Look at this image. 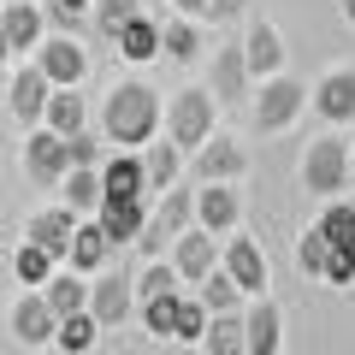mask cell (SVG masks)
Returning a JSON list of instances; mask_svg holds the SVG:
<instances>
[{
    "mask_svg": "<svg viewBox=\"0 0 355 355\" xmlns=\"http://www.w3.org/2000/svg\"><path fill=\"white\" fill-rule=\"evenodd\" d=\"M243 65H249V77H272L284 71V36L279 24H266V18H249V30H243Z\"/></svg>",
    "mask_w": 355,
    "mask_h": 355,
    "instance_id": "obj_18",
    "label": "cell"
},
{
    "mask_svg": "<svg viewBox=\"0 0 355 355\" xmlns=\"http://www.w3.org/2000/svg\"><path fill=\"white\" fill-rule=\"evenodd\" d=\"M0 65H12V48H6V36H0Z\"/></svg>",
    "mask_w": 355,
    "mask_h": 355,
    "instance_id": "obj_44",
    "label": "cell"
},
{
    "mask_svg": "<svg viewBox=\"0 0 355 355\" xmlns=\"http://www.w3.org/2000/svg\"><path fill=\"white\" fill-rule=\"evenodd\" d=\"M89 219L107 231V243H113V249H130V243H137V231H142V219H148V196H142V202H101Z\"/></svg>",
    "mask_w": 355,
    "mask_h": 355,
    "instance_id": "obj_24",
    "label": "cell"
},
{
    "mask_svg": "<svg viewBox=\"0 0 355 355\" xmlns=\"http://www.w3.org/2000/svg\"><path fill=\"white\" fill-rule=\"evenodd\" d=\"M83 308H89V320H95L101 331H119L130 314H137V291H130L125 272H107L101 266V272H89V302Z\"/></svg>",
    "mask_w": 355,
    "mask_h": 355,
    "instance_id": "obj_7",
    "label": "cell"
},
{
    "mask_svg": "<svg viewBox=\"0 0 355 355\" xmlns=\"http://www.w3.org/2000/svg\"><path fill=\"white\" fill-rule=\"evenodd\" d=\"M0 36H6V48H12V60H24V53L48 36L42 0H6V6H0Z\"/></svg>",
    "mask_w": 355,
    "mask_h": 355,
    "instance_id": "obj_17",
    "label": "cell"
},
{
    "mask_svg": "<svg viewBox=\"0 0 355 355\" xmlns=\"http://www.w3.org/2000/svg\"><path fill=\"white\" fill-rule=\"evenodd\" d=\"M65 172H71L65 137H60V130H48V125H30L24 130V178H30V184H42V190H53Z\"/></svg>",
    "mask_w": 355,
    "mask_h": 355,
    "instance_id": "obj_8",
    "label": "cell"
},
{
    "mask_svg": "<svg viewBox=\"0 0 355 355\" xmlns=\"http://www.w3.org/2000/svg\"><path fill=\"white\" fill-rule=\"evenodd\" d=\"M137 160H142V178H148V190H172L178 178H184V148H178V142L148 137V142L137 148Z\"/></svg>",
    "mask_w": 355,
    "mask_h": 355,
    "instance_id": "obj_26",
    "label": "cell"
},
{
    "mask_svg": "<svg viewBox=\"0 0 355 355\" xmlns=\"http://www.w3.org/2000/svg\"><path fill=\"white\" fill-rule=\"evenodd\" d=\"M284 349V308L272 296L243 302V355H279Z\"/></svg>",
    "mask_w": 355,
    "mask_h": 355,
    "instance_id": "obj_12",
    "label": "cell"
},
{
    "mask_svg": "<svg viewBox=\"0 0 355 355\" xmlns=\"http://www.w3.org/2000/svg\"><path fill=\"white\" fill-rule=\"evenodd\" d=\"M302 113H308V83H296L291 71L254 77V89H249V125L261 130V137H279V130H291Z\"/></svg>",
    "mask_w": 355,
    "mask_h": 355,
    "instance_id": "obj_2",
    "label": "cell"
},
{
    "mask_svg": "<svg viewBox=\"0 0 355 355\" xmlns=\"http://www.w3.org/2000/svg\"><path fill=\"white\" fill-rule=\"evenodd\" d=\"M338 12H343V24L355 30V0H338Z\"/></svg>",
    "mask_w": 355,
    "mask_h": 355,
    "instance_id": "obj_43",
    "label": "cell"
},
{
    "mask_svg": "<svg viewBox=\"0 0 355 355\" xmlns=\"http://www.w3.org/2000/svg\"><path fill=\"white\" fill-rule=\"evenodd\" d=\"M113 53L125 65H154V60H160V18H154L148 6H142L137 18H125L119 36H113Z\"/></svg>",
    "mask_w": 355,
    "mask_h": 355,
    "instance_id": "obj_19",
    "label": "cell"
},
{
    "mask_svg": "<svg viewBox=\"0 0 355 355\" xmlns=\"http://www.w3.org/2000/svg\"><path fill=\"white\" fill-rule=\"evenodd\" d=\"M320 237L338 243V249H355V202H343V196H331L326 207H320Z\"/></svg>",
    "mask_w": 355,
    "mask_h": 355,
    "instance_id": "obj_32",
    "label": "cell"
},
{
    "mask_svg": "<svg viewBox=\"0 0 355 355\" xmlns=\"http://www.w3.org/2000/svg\"><path fill=\"white\" fill-rule=\"evenodd\" d=\"M166 261H172L178 284H196V279H207V272L219 266V237L202 231V225H184L172 237V249H166Z\"/></svg>",
    "mask_w": 355,
    "mask_h": 355,
    "instance_id": "obj_11",
    "label": "cell"
},
{
    "mask_svg": "<svg viewBox=\"0 0 355 355\" xmlns=\"http://www.w3.org/2000/svg\"><path fill=\"white\" fill-rule=\"evenodd\" d=\"M130 291H137V302H148V296H166V291H178V272H172V261H148L137 272V279H130Z\"/></svg>",
    "mask_w": 355,
    "mask_h": 355,
    "instance_id": "obj_36",
    "label": "cell"
},
{
    "mask_svg": "<svg viewBox=\"0 0 355 355\" xmlns=\"http://www.w3.org/2000/svg\"><path fill=\"white\" fill-rule=\"evenodd\" d=\"M48 95H53V83L48 77L36 71V65H12V77H6V95H0V101H6V113L18 119V125H42V107H48Z\"/></svg>",
    "mask_w": 355,
    "mask_h": 355,
    "instance_id": "obj_13",
    "label": "cell"
},
{
    "mask_svg": "<svg viewBox=\"0 0 355 355\" xmlns=\"http://www.w3.org/2000/svg\"><path fill=\"white\" fill-rule=\"evenodd\" d=\"M202 326H207V308L196 302V296H184V291H178V314H172V338H166V343H190V349H196Z\"/></svg>",
    "mask_w": 355,
    "mask_h": 355,
    "instance_id": "obj_35",
    "label": "cell"
},
{
    "mask_svg": "<svg viewBox=\"0 0 355 355\" xmlns=\"http://www.w3.org/2000/svg\"><path fill=\"white\" fill-rule=\"evenodd\" d=\"M95 343H101V326H95L89 308H83V314H65L60 326H53V343H48V349H60V355H89Z\"/></svg>",
    "mask_w": 355,
    "mask_h": 355,
    "instance_id": "obj_30",
    "label": "cell"
},
{
    "mask_svg": "<svg viewBox=\"0 0 355 355\" xmlns=\"http://www.w3.org/2000/svg\"><path fill=\"white\" fill-rule=\"evenodd\" d=\"M71 225H77V214L71 207H42V214H30L24 219V243H36V249H48L53 261H65V243H71Z\"/></svg>",
    "mask_w": 355,
    "mask_h": 355,
    "instance_id": "obj_22",
    "label": "cell"
},
{
    "mask_svg": "<svg viewBox=\"0 0 355 355\" xmlns=\"http://www.w3.org/2000/svg\"><path fill=\"white\" fill-rule=\"evenodd\" d=\"M6 77H12V65H0V95H6Z\"/></svg>",
    "mask_w": 355,
    "mask_h": 355,
    "instance_id": "obj_46",
    "label": "cell"
},
{
    "mask_svg": "<svg viewBox=\"0 0 355 355\" xmlns=\"http://www.w3.org/2000/svg\"><path fill=\"white\" fill-rule=\"evenodd\" d=\"M95 172H101V202H142V196H148L142 160H137L130 148H107Z\"/></svg>",
    "mask_w": 355,
    "mask_h": 355,
    "instance_id": "obj_15",
    "label": "cell"
},
{
    "mask_svg": "<svg viewBox=\"0 0 355 355\" xmlns=\"http://www.w3.org/2000/svg\"><path fill=\"white\" fill-rule=\"evenodd\" d=\"M178 18H196V24H207V0H172Z\"/></svg>",
    "mask_w": 355,
    "mask_h": 355,
    "instance_id": "obj_42",
    "label": "cell"
},
{
    "mask_svg": "<svg viewBox=\"0 0 355 355\" xmlns=\"http://www.w3.org/2000/svg\"><path fill=\"white\" fill-rule=\"evenodd\" d=\"M42 302L53 308V320H65V314H83V302H89V279L83 272H71V266H53L48 279H42Z\"/></svg>",
    "mask_w": 355,
    "mask_h": 355,
    "instance_id": "obj_25",
    "label": "cell"
},
{
    "mask_svg": "<svg viewBox=\"0 0 355 355\" xmlns=\"http://www.w3.org/2000/svg\"><path fill=\"white\" fill-rule=\"evenodd\" d=\"M320 284H331V291H349V284H355V249H338V243H331Z\"/></svg>",
    "mask_w": 355,
    "mask_h": 355,
    "instance_id": "obj_40",
    "label": "cell"
},
{
    "mask_svg": "<svg viewBox=\"0 0 355 355\" xmlns=\"http://www.w3.org/2000/svg\"><path fill=\"white\" fill-rule=\"evenodd\" d=\"M42 125H48V130H60V137H77V130L89 125V101L77 95V89H53V95H48V107H42Z\"/></svg>",
    "mask_w": 355,
    "mask_h": 355,
    "instance_id": "obj_27",
    "label": "cell"
},
{
    "mask_svg": "<svg viewBox=\"0 0 355 355\" xmlns=\"http://www.w3.org/2000/svg\"><path fill=\"white\" fill-rule=\"evenodd\" d=\"M184 172H190V184H237V178L249 172V148H243L231 130H214L202 148L184 154Z\"/></svg>",
    "mask_w": 355,
    "mask_h": 355,
    "instance_id": "obj_5",
    "label": "cell"
},
{
    "mask_svg": "<svg viewBox=\"0 0 355 355\" xmlns=\"http://www.w3.org/2000/svg\"><path fill=\"white\" fill-rule=\"evenodd\" d=\"M160 53H166L172 65H196V60L207 53V30L196 24V18H178V12L160 18Z\"/></svg>",
    "mask_w": 355,
    "mask_h": 355,
    "instance_id": "obj_23",
    "label": "cell"
},
{
    "mask_svg": "<svg viewBox=\"0 0 355 355\" xmlns=\"http://www.w3.org/2000/svg\"><path fill=\"white\" fill-rule=\"evenodd\" d=\"M326 254H331V243L320 237V225H308L302 237H296V266H302L308 279H320V272H326Z\"/></svg>",
    "mask_w": 355,
    "mask_h": 355,
    "instance_id": "obj_38",
    "label": "cell"
},
{
    "mask_svg": "<svg viewBox=\"0 0 355 355\" xmlns=\"http://www.w3.org/2000/svg\"><path fill=\"white\" fill-rule=\"evenodd\" d=\"M249 12V0H207V24H231Z\"/></svg>",
    "mask_w": 355,
    "mask_h": 355,
    "instance_id": "obj_41",
    "label": "cell"
},
{
    "mask_svg": "<svg viewBox=\"0 0 355 355\" xmlns=\"http://www.w3.org/2000/svg\"><path fill=\"white\" fill-rule=\"evenodd\" d=\"M53 190H65V207H71L77 219H89L95 207H101V172H95V166H71Z\"/></svg>",
    "mask_w": 355,
    "mask_h": 355,
    "instance_id": "obj_28",
    "label": "cell"
},
{
    "mask_svg": "<svg viewBox=\"0 0 355 355\" xmlns=\"http://www.w3.org/2000/svg\"><path fill=\"white\" fill-rule=\"evenodd\" d=\"M65 154H71V166H101V154H107V142H101V130H77V137H65Z\"/></svg>",
    "mask_w": 355,
    "mask_h": 355,
    "instance_id": "obj_39",
    "label": "cell"
},
{
    "mask_svg": "<svg viewBox=\"0 0 355 355\" xmlns=\"http://www.w3.org/2000/svg\"><path fill=\"white\" fill-rule=\"evenodd\" d=\"M30 65H36L53 89H77L89 77V48L77 36H65V30H53V36H42L36 48H30Z\"/></svg>",
    "mask_w": 355,
    "mask_h": 355,
    "instance_id": "obj_6",
    "label": "cell"
},
{
    "mask_svg": "<svg viewBox=\"0 0 355 355\" xmlns=\"http://www.w3.org/2000/svg\"><path fill=\"white\" fill-rule=\"evenodd\" d=\"M196 225L214 231V237H231L243 225V196L237 184H196Z\"/></svg>",
    "mask_w": 355,
    "mask_h": 355,
    "instance_id": "obj_16",
    "label": "cell"
},
{
    "mask_svg": "<svg viewBox=\"0 0 355 355\" xmlns=\"http://www.w3.org/2000/svg\"><path fill=\"white\" fill-rule=\"evenodd\" d=\"M142 6H148V0H89V12H95V36L113 42L119 24H125V18H137Z\"/></svg>",
    "mask_w": 355,
    "mask_h": 355,
    "instance_id": "obj_34",
    "label": "cell"
},
{
    "mask_svg": "<svg viewBox=\"0 0 355 355\" xmlns=\"http://www.w3.org/2000/svg\"><path fill=\"white\" fill-rule=\"evenodd\" d=\"M160 125H166V142H178V148L190 154L219 130V101L207 95V83H190L160 107Z\"/></svg>",
    "mask_w": 355,
    "mask_h": 355,
    "instance_id": "obj_3",
    "label": "cell"
},
{
    "mask_svg": "<svg viewBox=\"0 0 355 355\" xmlns=\"http://www.w3.org/2000/svg\"><path fill=\"white\" fill-rule=\"evenodd\" d=\"M113 254L119 249L107 243V231L95 225V219H77V225H71V243H65V266H71V272H83V279H89V272H101Z\"/></svg>",
    "mask_w": 355,
    "mask_h": 355,
    "instance_id": "obj_21",
    "label": "cell"
},
{
    "mask_svg": "<svg viewBox=\"0 0 355 355\" xmlns=\"http://www.w3.org/2000/svg\"><path fill=\"white\" fill-rule=\"evenodd\" d=\"M137 314H142V326H148V338H172V314H178V291H166V296H148V302H137Z\"/></svg>",
    "mask_w": 355,
    "mask_h": 355,
    "instance_id": "obj_37",
    "label": "cell"
},
{
    "mask_svg": "<svg viewBox=\"0 0 355 355\" xmlns=\"http://www.w3.org/2000/svg\"><path fill=\"white\" fill-rule=\"evenodd\" d=\"M53 308L42 302V291H18V302H12V338L24 343V349H48L53 343Z\"/></svg>",
    "mask_w": 355,
    "mask_h": 355,
    "instance_id": "obj_20",
    "label": "cell"
},
{
    "mask_svg": "<svg viewBox=\"0 0 355 355\" xmlns=\"http://www.w3.org/2000/svg\"><path fill=\"white\" fill-rule=\"evenodd\" d=\"M53 266H60V261H53L48 249H36V243H18V249H12V279L24 284V291H42V279H48Z\"/></svg>",
    "mask_w": 355,
    "mask_h": 355,
    "instance_id": "obj_33",
    "label": "cell"
},
{
    "mask_svg": "<svg viewBox=\"0 0 355 355\" xmlns=\"http://www.w3.org/2000/svg\"><path fill=\"white\" fill-rule=\"evenodd\" d=\"M196 302H202L207 314H237V308L249 302V296H243L237 284L225 279V266H214V272H207V279H196Z\"/></svg>",
    "mask_w": 355,
    "mask_h": 355,
    "instance_id": "obj_31",
    "label": "cell"
},
{
    "mask_svg": "<svg viewBox=\"0 0 355 355\" xmlns=\"http://www.w3.org/2000/svg\"><path fill=\"white\" fill-rule=\"evenodd\" d=\"M148 137H160V95L142 77H125V83L107 89V101H101V142L137 154Z\"/></svg>",
    "mask_w": 355,
    "mask_h": 355,
    "instance_id": "obj_1",
    "label": "cell"
},
{
    "mask_svg": "<svg viewBox=\"0 0 355 355\" xmlns=\"http://www.w3.org/2000/svg\"><path fill=\"white\" fill-rule=\"evenodd\" d=\"M349 190H355V142H349Z\"/></svg>",
    "mask_w": 355,
    "mask_h": 355,
    "instance_id": "obj_45",
    "label": "cell"
},
{
    "mask_svg": "<svg viewBox=\"0 0 355 355\" xmlns=\"http://www.w3.org/2000/svg\"><path fill=\"white\" fill-rule=\"evenodd\" d=\"M249 89H254V77H249V65H243V48H237V42L214 48V65H207V95H214L219 107H237V101H249Z\"/></svg>",
    "mask_w": 355,
    "mask_h": 355,
    "instance_id": "obj_14",
    "label": "cell"
},
{
    "mask_svg": "<svg viewBox=\"0 0 355 355\" xmlns=\"http://www.w3.org/2000/svg\"><path fill=\"white\" fill-rule=\"evenodd\" d=\"M196 349H202V355H243V308H237V314H207Z\"/></svg>",
    "mask_w": 355,
    "mask_h": 355,
    "instance_id": "obj_29",
    "label": "cell"
},
{
    "mask_svg": "<svg viewBox=\"0 0 355 355\" xmlns=\"http://www.w3.org/2000/svg\"><path fill=\"white\" fill-rule=\"evenodd\" d=\"M308 107H314L331 130L355 125V65H331V71H320V83L308 89Z\"/></svg>",
    "mask_w": 355,
    "mask_h": 355,
    "instance_id": "obj_10",
    "label": "cell"
},
{
    "mask_svg": "<svg viewBox=\"0 0 355 355\" xmlns=\"http://www.w3.org/2000/svg\"><path fill=\"white\" fill-rule=\"evenodd\" d=\"M296 184H302L308 196H320V202L343 196V190H349V137H338V130H320V137L302 148Z\"/></svg>",
    "mask_w": 355,
    "mask_h": 355,
    "instance_id": "obj_4",
    "label": "cell"
},
{
    "mask_svg": "<svg viewBox=\"0 0 355 355\" xmlns=\"http://www.w3.org/2000/svg\"><path fill=\"white\" fill-rule=\"evenodd\" d=\"M219 266H225V279L237 284L243 296H266V279H272V272H266V254H261L254 237H237V231L219 237Z\"/></svg>",
    "mask_w": 355,
    "mask_h": 355,
    "instance_id": "obj_9",
    "label": "cell"
}]
</instances>
